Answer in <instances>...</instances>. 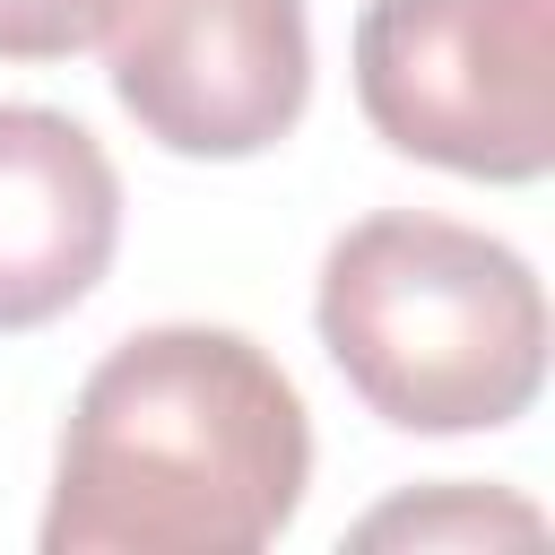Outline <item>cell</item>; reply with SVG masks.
<instances>
[{"label": "cell", "mask_w": 555, "mask_h": 555, "mask_svg": "<svg viewBox=\"0 0 555 555\" xmlns=\"http://www.w3.org/2000/svg\"><path fill=\"white\" fill-rule=\"evenodd\" d=\"M121 243V173L87 121L0 104V330L61 321Z\"/></svg>", "instance_id": "5"}, {"label": "cell", "mask_w": 555, "mask_h": 555, "mask_svg": "<svg viewBox=\"0 0 555 555\" xmlns=\"http://www.w3.org/2000/svg\"><path fill=\"white\" fill-rule=\"evenodd\" d=\"M312 486V425L269 347L208 321L121 338L69 399L43 555H251Z\"/></svg>", "instance_id": "1"}, {"label": "cell", "mask_w": 555, "mask_h": 555, "mask_svg": "<svg viewBox=\"0 0 555 555\" xmlns=\"http://www.w3.org/2000/svg\"><path fill=\"white\" fill-rule=\"evenodd\" d=\"M356 104L399 156L538 182L555 165V0H364Z\"/></svg>", "instance_id": "3"}, {"label": "cell", "mask_w": 555, "mask_h": 555, "mask_svg": "<svg viewBox=\"0 0 555 555\" xmlns=\"http://www.w3.org/2000/svg\"><path fill=\"white\" fill-rule=\"evenodd\" d=\"M113 95L173 156H260L304 121V0H121Z\"/></svg>", "instance_id": "4"}, {"label": "cell", "mask_w": 555, "mask_h": 555, "mask_svg": "<svg viewBox=\"0 0 555 555\" xmlns=\"http://www.w3.org/2000/svg\"><path fill=\"white\" fill-rule=\"evenodd\" d=\"M121 0H0V61H69L113 26Z\"/></svg>", "instance_id": "7"}, {"label": "cell", "mask_w": 555, "mask_h": 555, "mask_svg": "<svg viewBox=\"0 0 555 555\" xmlns=\"http://www.w3.org/2000/svg\"><path fill=\"white\" fill-rule=\"evenodd\" d=\"M390 538H416V546H442V538H538V512L512 503V494H477V486H442V494H408V503H382L373 520H356V546H390Z\"/></svg>", "instance_id": "6"}, {"label": "cell", "mask_w": 555, "mask_h": 555, "mask_svg": "<svg viewBox=\"0 0 555 555\" xmlns=\"http://www.w3.org/2000/svg\"><path fill=\"white\" fill-rule=\"evenodd\" d=\"M321 347L347 390L399 434H486L546 390L538 269L451 217H364L321 260Z\"/></svg>", "instance_id": "2"}]
</instances>
